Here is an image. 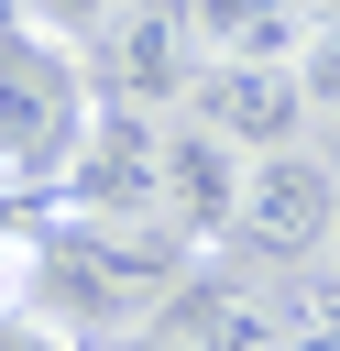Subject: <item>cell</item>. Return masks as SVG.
I'll use <instances>...</instances> for the list:
<instances>
[{
	"instance_id": "obj_1",
	"label": "cell",
	"mask_w": 340,
	"mask_h": 351,
	"mask_svg": "<svg viewBox=\"0 0 340 351\" xmlns=\"http://www.w3.org/2000/svg\"><path fill=\"white\" fill-rule=\"evenodd\" d=\"M22 296L55 329H77L88 351L132 340V329L175 318V296H186V230L175 219H121V208H66V219L33 230Z\"/></svg>"
},
{
	"instance_id": "obj_2",
	"label": "cell",
	"mask_w": 340,
	"mask_h": 351,
	"mask_svg": "<svg viewBox=\"0 0 340 351\" xmlns=\"http://www.w3.org/2000/svg\"><path fill=\"white\" fill-rule=\"evenodd\" d=\"M99 110V77L33 11H0V186H66V154Z\"/></svg>"
},
{
	"instance_id": "obj_3",
	"label": "cell",
	"mask_w": 340,
	"mask_h": 351,
	"mask_svg": "<svg viewBox=\"0 0 340 351\" xmlns=\"http://www.w3.org/2000/svg\"><path fill=\"white\" fill-rule=\"evenodd\" d=\"M230 241H241V252H263V263H285V274L340 263V165H329L318 143L252 154V186H241Z\"/></svg>"
},
{
	"instance_id": "obj_4",
	"label": "cell",
	"mask_w": 340,
	"mask_h": 351,
	"mask_svg": "<svg viewBox=\"0 0 340 351\" xmlns=\"http://www.w3.org/2000/svg\"><path fill=\"white\" fill-rule=\"evenodd\" d=\"M77 55H88V77H99V99H132V110H165V121H175V110L197 99V77H208L186 0H121Z\"/></svg>"
},
{
	"instance_id": "obj_5",
	"label": "cell",
	"mask_w": 340,
	"mask_h": 351,
	"mask_svg": "<svg viewBox=\"0 0 340 351\" xmlns=\"http://www.w3.org/2000/svg\"><path fill=\"white\" fill-rule=\"evenodd\" d=\"M66 208H121V219H165V110L99 99L77 154H66Z\"/></svg>"
},
{
	"instance_id": "obj_6",
	"label": "cell",
	"mask_w": 340,
	"mask_h": 351,
	"mask_svg": "<svg viewBox=\"0 0 340 351\" xmlns=\"http://www.w3.org/2000/svg\"><path fill=\"white\" fill-rule=\"evenodd\" d=\"M208 132H230L241 154H285V143H307L318 132V99H307V77L296 66H252V55H219L208 77H197V99H186Z\"/></svg>"
},
{
	"instance_id": "obj_7",
	"label": "cell",
	"mask_w": 340,
	"mask_h": 351,
	"mask_svg": "<svg viewBox=\"0 0 340 351\" xmlns=\"http://www.w3.org/2000/svg\"><path fill=\"white\" fill-rule=\"evenodd\" d=\"M241 186H252V154H241L230 132H208L197 110H175V121H165V219H175L186 241H230Z\"/></svg>"
},
{
	"instance_id": "obj_8",
	"label": "cell",
	"mask_w": 340,
	"mask_h": 351,
	"mask_svg": "<svg viewBox=\"0 0 340 351\" xmlns=\"http://www.w3.org/2000/svg\"><path fill=\"white\" fill-rule=\"evenodd\" d=\"M186 351H285V296H263V285H186L175 296V318H165Z\"/></svg>"
},
{
	"instance_id": "obj_9",
	"label": "cell",
	"mask_w": 340,
	"mask_h": 351,
	"mask_svg": "<svg viewBox=\"0 0 340 351\" xmlns=\"http://www.w3.org/2000/svg\"><path fill=\"white\" fill-rule=\"evenodd\" d=\"M186 22H197V55L219 66V55H252V66H296L307 55V11L296 0H186Z\"/></svg>"
},
{
	"instance_id": "obj_10",
	"label": "cell",
	"mask_w": 340,
	"mask_h": 351,
	"mask_svg": "<svg viewBox=\"0 0 340 351\" xmlns=\"http://www.w3.org/2000/svg\"><path fill=\"white\" fill-rule=\"evenodd\" d=\"M285 351H340V263L285 285Z\"/></svg>"
},
{
	"instance_id": "obj_11",
	"label": "cell",
	"mask_w": 340,
	"mask_h": 351,
	"mask_svg": "<svg viewBox=\"0 0 340 351\" xmlns=\"http://www.w3.org/2000/svg\"><path fill=\"white\" fill-rule=\"evenodd\" d=\"M0 351H88L77 329H55L33 296H0Z\"/></svg>"
},
{
	"instance_id": "obj_12",
	"label": "cell",
	"mask_w": 340,
	"mask_h": 351,
	"mask_svg": "<svg viewBox=\"0 0 340 351\" xmlns=\"http://www.w3.org/2000/svg\"><path fill=\"white\" fill-rule=\"evenodd\" d=\"M296 77H307V99H318V121H329V110H340V22H318V33H307Z\"/></svg>"
},
{
	"instance_id": "obj_13",
	"label": "cell",
	"mask_w": 340,
	"mask_h": 351,
	"mask_svg": "<svg viewBox=\"0 0 340 351\" xmlns=\"http://www.w3.org/2000/svg\"><path fill=\"white\" fill-rule=\"evenodd\" d=\"M11 11H33V22H44V33H66V44H88L121 0H11Z\"/></svg>"
},
{
	"instance_id": "obj_14",
	"label": "cell",
	"mask_w": 340,
	"mask_h": 351,
	"mask_svg": "<svg viewBox=\"0 0 340 351\" xmlns=\"http://www.w3.org/2000/svg\"><path fill=\"white\" fill-rule=\"evenodd\" d=\"M99 351H186V340H175L165 318H154V329H132V340H99Z\"/></svg>"
},
{
	"instance_id": "obj_15",
	"label": "cell",
	"mask_w": 340,
	"mask_h": 351,
	"mask_svg": "<svg viewBox=\"0 0 340 351\" xmlns=\"http://www.w3.org/2000/svg\"><path fill=\"white\" fill-rule=\"evenodd\" d=\"M318 154H329V165H340V110H329V121H318Z\"/></svg>"
},
{
	"instance_id": "obj_16",
	"label": "cell",
	"mask_w": 340,
	"mask_h": 351,
	"mask_svg": "<svg viewBox=\"0 0 340 351\" xmlns=\"http://www.w3.org/2000/svg\"><path fill=\"white\" fill-rule=\"evenodd\" d=\"M296 11H307V22H340V0H296Z\"/></svg>"
}]
</instances>
